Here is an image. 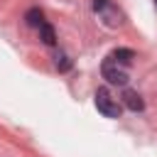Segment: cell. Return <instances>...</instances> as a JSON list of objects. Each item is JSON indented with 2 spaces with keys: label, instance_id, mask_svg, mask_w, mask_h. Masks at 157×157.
<instances>
[{
  "label": "cell",
  "instance_id": "cell-1",
  "mask_svg": "<svg viewBox=\"0 0 157 157\" xmlns=\"http://www.w3.org/2000/svg\"><path fill=\"white\" fill-rule=\"evenodd\" d=\"M96 108L105 115V118H120V103L108 93V88H98L96 91Z\"/></svg>",
  "mask_w": 157,
  "mask_h": 157
},
{
  "label": "cell",
  "instance_id": "cell-2",
  "mask_svg": "<svg viewBox=\"0 0 157 157\" xmlns=\"http://www.w3.org/2000/svg\"><path fill=\"white\" fill-rule=\"evenodd\" d=\"M101 71H103V78H108V83H115V86H125L128 81H130V76H128V71H123L110 56L103 61V66H101Z\"/></svg>",
  "mask_w": 157,
  "mask_h": 157
},
{
  "label": "cell",
  "instance_id": "cell-3",
  "mask_svg": "<svg viewBox=\"0 0 157 157\" xmlns=\"http://www.w3.org/2000/svg\"><path fill=\"white\" fill-rule=\"evenodd\" d=\"M123 103H125V108H128V110H132V113H140V110L145 108L142 96H140V93H135V91H125V93H123Z\"/></svg>",
  "mask_w": 157,
  "mask_h": 157
},
{
  "label": "cell",
  "instance_id": "cell-4",
  "mask_svg": "<svg viewBox=\"0 0 157 157\" xmlns=\"http://www.w3.org/2000/svg\"><path fill=\"white\" fill-rule=\"evenodd\" d=\"M25 22L29 25V27H42L44 25V12L39 10V7H32V10H27V15H25Z\"/></svg>",
  "mask_w": 157,
  "mask_h": 157
},
{
  "label": "cell",
  "instance_id": "cell-5",
  "mask_svg": "<svg viewBox=\"0 0 157 157\" xmlns=\"http://www.w3.org/2000/svg\"><path fill=\"white\" fill-rule=\"evenodd\" d=\"M110 59H113L115 64L128 66V64L135 59V52H132V49H115V52H110Z\"/></svg>",
  "mask_w": 157,
  "mask_h": 157
},
{
  "label": "cell",
  "instance_id": "cell-6",
  "mask_svg": "<svg viewBox=\"0 0 157 157\" xmlns=\"http://www.w3.org/2000/svg\"><path fill=\"white\" fill-rule=\"evenodd\" d=\"M39 39H42L44 44H49V47L56 42V32H54V27H52L49 22H44V25L39 27Z\"/></svg>",
  "mask_w": 157,
  "mask_h": 157
},
{
  "label": "cell",
  "instance_id": "cell-7",
  "mask_svg": "<svg viewBox=\"0 0 157 157\" xmlns=\"http://www.w3.org/2000/svg\"><path fill=\"white\" fill-rule=\"evenodd\" d=\"M54 64H56L59 71H69V69H71V61H69L66 54H56V56H54Z\"/></svg>",
  "mask_w": 157,
  "mask_h": 157
},
{
  "label": "cell",
  "instance_id": "cell-8",
  "mask_svg": "<svg viewBox=\"0 0 157 157\" xmlns=\"http://www.w3.org/2000/svg\"><path fill=\"white\" fill-rule=\"evenodd\" d=\"M105 7H108V0H93V10L96 12H103Z\"/></svg>",
  "mask_w": 157,
  "mask_h": 157
},
{
  "label": "cell",
  "instance_id": "cell-9",
  "mask_svg": "<svg viewBox=\"0 0 157 157\" xmlns=\"http://www.w3.org/2000/svg\"><path fill=\"white\" fill-rule=\"evenodd\" d=\"M155 5H157V0H155Z\"/></svg>",
  "mask_w": 157,
  "mask_h": 157
}]
</instances>
